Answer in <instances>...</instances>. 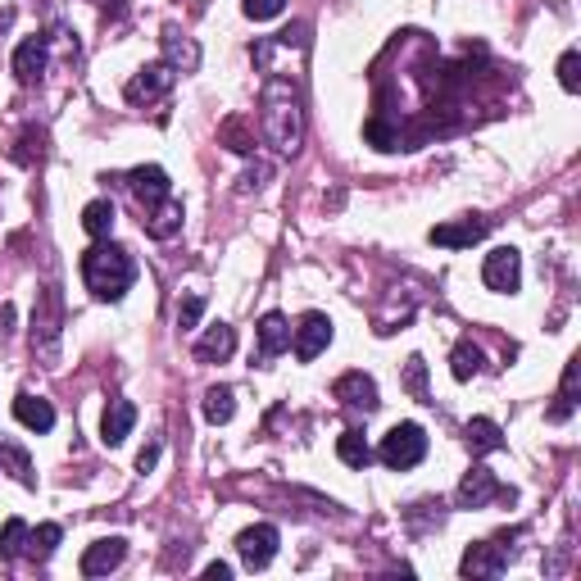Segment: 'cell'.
Here are the masks:
<instances>
[{"label": "cell", "mask_w": 581, "mask_h": 581, "mask_svg": "<svg viewBox=\"0 0 581 581\" xmlns=\"http://www.w3.org/2000/svg\"><path fill=\"white\" fill-rule=\"evenodd\" d=\"M259 119H264V137L273 141V150L296 155L300 141H305V109H300V91L291 87V78H268L264 82Z\"/></svg>", "instance_id": "cell-1"}, {"label": "cell", "mask_w": 581, "mask_h": 581, "mask_svg": "<svg viewBox=\"0 0 581 581\" xmlns=\"http://www.w3.org/2000/svg\"><path fill=\"white\" fill-rule=\"evenodd\" d=\"M82 282L96 300H123L128 286L137 282V259L123 246H114L109 237H100L96 246L82 255Z\"/></svg>", "instance_id": "cell-2"}, {"label": "cell", "mask_w": 581, "mask_h": 581, "mask_svg": "<svg viewBox=\"0 0 581 581\" xmlns=\"http://www.w3.org/2000/svg\"><path fill=\"white\" fill-rule=\"evenodd\" d=\"M423 454H427V432L418 423H395L391 432L382 436V445H377V459H382L386 468H395V473L423 463Z\"/></svg>", "instance_id": "cell-3"}, {"label": "cell", "mask_w": 581, "mask_h": 581, "mask_svg": "<svg viewBox=\"0 0 581 581\" xmlns=\"http://www.w3.org/2000/svg\"><path fill=\"white\" fill-rule=\"evenodd\" d=\"M291 345H296L300 364H314L327 345H332V318L318 314V309H314V314H305L296 327H291Z\"/></svg>", "instance_id": "cell-4"}, {"label": "cell", "mask_w": 581, "mask_h": 581, "mask_svg": "<svg viewBox=\"0 0 581 581\" xmlns=\"http://www.w3.org/2000/svg\"><path fill=\"white\" fill-rule=\"evenodd\" d=\"M128 187H132V196H137V205L146 209V214H155L164 200H173V182H168V173H164V168H155V164L132 168Z\"/></svg>", "instance_id": "cell-5"}, {"label": "cell", "mask_w": 581, "mask_h": 581, "mask_svg": "<svg viewBox=\"0 0 581 581\" xmlns=\"http://www.w3.org/2000/svg\"><path fill=\"white\" fill-rule=\"evenodd\" d=\"M482 282L491 286V291H518V282H522V255L513 246L491 250V255H486V264H482Z\"/></svg>", "instance_id": "cell-6"}, {"label": "cell", "mask_w": 581, "mask_h": 581, "mask_svg": "<svg viewBox=\"0 0 581 581\" xmlns=\"http://www.w3.org/2000/svg\"><path fill=\"white\" fill-rule=\"evenodd\" d=\"M237 554L246 568H268L277 554V527L273 522H259V527H246V532L237 536Z\"/></svg>", "instance_id": "cell-7"}, {"label": "cell", "mask_w": 581, "mask_h": 581, "mask_svg": "<svg viewBox=\"0 0 581 581\" xmlns=\"http://www.w3.org/2000/svg\"><path fill=\"white\" fill-rule=\"evenodd\" d=\"M32 345H41V355L55 359V345H60V296H55V286L41 296V309L32 314Z\"/></svg>", "instance_id": "cell-8"}, {"label": "cell", "mask_w": 581, "mask_h": 581, "mask_svg": "<svg viewBox=\"0 0 581 581\" xmlns=\"http://www.w3.org/2000/svg\"><path fill=\"white\" fill-rule=\"evenodd\" d=\"M491 500H513V491H504L500 482H495L491 468H473V473L459 482V509H482V504Z\"/></svg>", "instance_id": "cell-9"}, {"label": "cell", "mask_w": 581, "mask_h": 581, "mask_svg": "<svg viewBox=\"0 0 581 581\" xmlns=\"http://www.w3.org/2000/svg\"><path fill=\"white\" fill-rule=\"evenodd\" d=\"M486 218H459V223H436L427 237H432V246H445V250H468L477 246V241L486 237Z\"/></svg>", "instance_id": "cell-10"}, {"label": "cell", "mask_w": 581, "mask_h": 581, "mask_svg": "<svg viewBox=\"0 0 581 581\" xmlns=\"http://www.w3.org/2000/svg\"><path fill=\"white\" fill-rule=\"evenodd\" d=\"M123 559H128V541H123V536H105V541L87 545V554H82V577H105V572H114Z\"/></svg>", "instance_id": "cell-11"}, {"label": "cell", "mask_w": 581, "mask_h": 581, "mask_svg": "<svg viewBox=\"0 0 581 581\" xmlns=\"http://www.w3.org/2000/svg\"><path fill=\"white\" fill-rule=\"evenodd\" d=\"M332 395L345 404V409H364V414H373V409H377V382L368 373H345V377H336Z\"/></svg>", "instance_id": "cell-12"}, {"label": "cell", "mask_w": 581, "mask_h": 581, "mask_svg": "<svg viewBox=\"0 0 581 581\" xmlns=\"http://www.w3.org/2000/svg\"><path fill=\"white\" fill-rule=\"evenodd\" d=\"M173 78H178V73L168 69V64H146V69L128 82V100H132V105H141V100L150 105V100H159L168 87H173Z\"/></svg>", "instance_id": "cell-13"}, {"label": "cell", "mask_w": 581, "mask_h": 581, "mask_svg": "<svg viewBox=\"0 0 581 581\" xmlns=\"http://www.w3.org/2000/svg\"><path fill=\"white\" fill-rule=\"evenodd\" d=\"M463 577H500L504 572V545L500 541H482V545H468L459 563Z\"/></svg>", "instance_id": "cell-14"}, {"label": "cell", "mask_w": 581, "mask_h": 581, "mask_svg": "<svg viewBox=\"0 0 581 581\" xmlns=\"http://www.w3.org/2000/svg\"><path fill=\"white\" fill-rule=\"evenodd\" d=\"M132 427H137V404H132V400H109L105 418H100V441H105V445H123Z\"/></svg>", "instance_id": "cell-15"}, {"label": "cell", "mask_w": 581, "mask_h": 581, "mask_svg": "<svg viewBox=\"0 0 581 581\" xmlns=\"http://www.w3.org/2000/svg\"><path fill=\"white\" fill-rule=\"evenodd\" d=\"M232 355H237V332H232L227 323L209 327V332L196 341V359H200V364H223V359H232Z\"/></svg>", "instance_id": "cell-16"}, {"label": "cell", "mask_w": 581, "mask_h": 581, "mask_svg": "<svg viewBox=\"0 0 581 581\" xmlns=\"http://www.w3.org/2000/svg\"><path fill=\"white\" fill-rule=\"evenodd\" d=\"M46 55H50L46 37H23L19 50H14V78H19V82H37L41 69H46Z\"/></svg>", "instance_id": "cell-17"}, {"label": "cell", "mask_w": 581, "mask_h": 581, "mask_svg": "<svg viewBox=\"0 0 581 581\" xmlns=\"http://www.w3.org/2000/svg\"><path fill=\"white\" fill-rule=\"evenodd\" d=\"M282 350H291V323L282 314H264L259 318V359H277Z\"/></svg>", "instance_id": "cell-18"}, {"label": "cell", "mask_w": 581, "mask_h": 581, "mask_svg": "<svg viewBox=\"0 0 581 581\" xmlns=\"http://www.w3.org/2000/svg\"><path fill=\"white\" fill-rule=\"evenodd\" d=\"M14 418H19L23 427H32V432H50V427H55V409H50V400L28 395V391L14 400Z\"/></svg>", "instance_id": "cell-19"}, {"label": "cell", "mask_w": 581, "mask_h": 581, "mask_svg": "<svg viewBox=\"0 0 581 581\" xmlns=\"http://www.w3.org/2000/svg\"><path fill=\"white\" fill-rule=\"evenodd\" d=\"M482 364H486V355H482V345H477V341H459V345H454V355H450L454 382H468V377H477V373H482Z\"/></svg>", "instance_id": "cell-20"}, {"label": "cell", "mask_w": 581, "mask_h": 581, "mask_svg": "<svg viewBox=\"0 0 581 581\" xmlns=\"http://www.w3.org/2000/svg\"><path fill=\"white\" fill-rule=\"evenodd\" d=\"M146 232L155 241H168L173 232H182V205H178V200H164L155 214H146Z\"/></svg>", "instance_id": "cell-21"}, {"label": "cell", "mask_w": 581, "mask_h": 581, "mask_svg": "<svg viewBox=\"0 0 581 581\" xmlns=\"http://www.w3.org/2000/svg\"><path fill=\"white\" fill-rule=\"evenodd\" d=\"M164 55H168V69H196V64H200V46H196V41H178V32H173V28H168L164 32Z\"/></svg>", "instance_id": "cell-22"}, {"label": "cell", "mask_w": 581, "mask_h": 581, "mask_svg": "<svg viewBox=\"0 0 581 581\" xmlns=\"http://www.w3.org/2000/svg\"><path fill=\"white\" fill-rule=\"evenodd\" d=\"M232 414H237V395H232V386H209L205 391V418L214 427L232 423Z\"/></svg>", "instance_id": "cell-23"}, {"label": "cell", "mask_w": 581, "mask_h": 581, "mask_svg": "<svg viewBox=\"0 0 581 581\" xmlns=\"http://www.w3.org/2000/svg\"><path fill=\"white\" fill-rule=\"evenodd\" d=\"M336 454H341L345 468H368V459H373V450H368V441H364V432H359V427L341 432V441H336Z\"/></svg>", "instance_id": "cell-24"}, {"label": "cell", "mask_w": 581, "mask_h": 581, "mask_svg": "<svg viewBox=\"0 0 581 581\" xmlns=\"http://www.w3.org/2000/svg\"><path fill=\"white\" fill-rule=\"evenodd\" d=\"M60 522H41V527H37V532H28V550H23V554H28V559H37V563H46L50 559V554H55V545H60Z\"/></svg>", "instance_id": "cell-25"}, {"label": "cell", "mask_w": 581, "mask_h": 581, "mask_svg": "<svg viewBox=\"0 0 581 581\" xmlns=\"http://www.w3.org/2000/svg\"><path fill=\"white\" fill-rule=\"evenodd\" d=\"M82 227H87V237H109L114 232V205L109 200H91L87 209H82Z\"/></svg>", "instance_id": "cell-26"}, {"label": "cell", "mask_w": 581, "mask_h": 581, "mask_svg": "<svg viewBox=\"0 0 581 581\" xmlns=\"http://www.w3.org/2000/svg\"><path fill=\"white\" fill-rule=\"evenodd\" d=\"M23 550H28V522H23V518H10L5 527H0V559L10 563V559H19Z\"/></svg>", "instance_id": "cell-27"}, {"label": "cell", "mask_w": 581, "mask_h": 581, "mask_svg": "<svg viewBox=\"0 0 581 581\" xmlns=\"http://www.w3.org/2000/svg\"><path fill=\"white\" fill-rule=\"evenodd\" d=\"M468 445H473L477 454H491V450H500V445H504V436H500V427H495L491 418H473V423H468Z\"/></svg>", "instance_id": "cell-28"}, {"label": "cell", "mask_w": 581, "mask_h": 581, "mask_svg": "<svg viewBox=\"0 0 581 581\" xmlns=\"http://www.w3.org/2000/svg\"><path fill=\"white\" fill-rule=\"evenodd\" d=\"M581 55L577 50H563V60H559V82H563V91H577L581 87Z\"/></svg>", "instance_id": "cell-29"}, {"label": "cell", "mask_w": 581, "mask_h": 581, "mask_svg": "<svg viewBox=\"0 0 581 581\" xmlns=\"http://www.w3.org/2000/svg\"><path fill=\"white\" fill-rule=\"evenodd\" d=\"M404 386L414 391V400H427V364L423 359H409V373H404Z\"/></svg>", "instance_id": "cell-30"}, {"label": "cell", "mask_w": 581, "mask_h": 581, "mask_svg": "<svg viewBox=\"0 0 581 581\" xmlns=\"http://www.w3.org/2000/svg\"><path fill=\"white\" fill-rule=\"evenodd\" d=\"M200 314H205V296H187L178 305V327H182V332H187V327H196Z\"/></svg>", "instance_id": "cell-31"}, {"label": "cell", "mask_w": 581, "mask_h": 581, "mask_svg": "<svg viewBox=\"0 0 581 581\" xmlns=\"http://www.w3.org/2000/svg\"><path fill=\"white\" fill-rule=\"evenodd\" d=\"M286 10V0H246V14L255 23H264V19H277V14Z\"/></svg>", "instance_id": "cell-32"}, {"label": "cell", "mask_w": 581, "mask_h": 581, "mask_svg": "<svg viewBox=\"0 0 581 581\" xmlns=\"http://www.w3.org/2000/svg\"><path fill=\"white\" fill-rule=\"evenodd\" d=\"M223 141H232V150H237V155H250V150H255V141L246 137V128H241L237 119L223 123Z\"/></svg>", "instance_id": "cell-33"}, {"label": "cell", "mask_w": 581, "mask_h": 581, "mask_svg": "<svg viewBox=\"0 0 581 581\" xmlns=\"http://www.w3.org/2000/svg\"><path fill=\"white\" fill-rule=\"evenodd\" d=\"M155 463H159V441H150L146 450L137 454V468H141V473H150V468H155Z\"/></svg>", "instance_id": "cell-34"}, {"label": "cell", "mask_w": 581, "mask_h": 581, "mask_svg": "<svg viewBox=\"0 0 581 581\" xmlns=\"http://www.w3.org/2000/svg\"><path fill=\"white\" fill-rule=\"evenodd\" d=\"M205 577H209V581H227V577H232V563L214 559V563H209V568H205Z\"/></svg>", "instance_id": "cell-35"}]
</instances>
